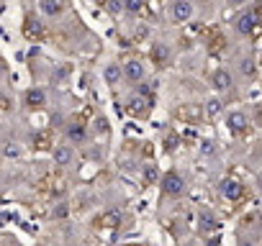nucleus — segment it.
<instances>
[{
  "label": "nucleus",
  "instance_id": "nucleus-1",
  "mask_svg": "<svg viewBox=\"0 0 262 246\" xmlns=\"http://www.w3.org/2000/svg\"><path fill=\"white\" fill-rule=\"evenodd\" d=\"M170 16L175 24H185V21L193 18V3L190 0H175L172 8H170Z\"/></svg>",
  "mask_w": 262,
  "mask_h": 246
},
{
  "label": "nucleus",
  "instance_id": "nucleus-2",
  "mask_svg": "<svg viewBox=\"0 0 262 246\" xmlns=\"http://www.w3.org/2000/svg\"><path fill=\"white\" fill-rule=\"evenodd\" d=\"M162 190H165L167 195H183V190H185L183 177H180V174H175V172L165 174V180H162Z\"/></svg>",
  "mask_w": 262,
  "mask_h": 246
},
{
  "label": "nucleus",
  "instance_id": "nucleus-3",
  "mask_svg": "<svg viewBox=\"0 0 262 246\" xmlns=\"http://www.w3.org/2000/svg\"><path fill=\"white\" fill-rule=\"evenodd\" d=\"M123 75H126V80H131V82H142V77H144V64H142V62H137V59L126 62Z\"/></svg>",
  "mask_w": 262,
  "mask_h": 246
},
{
  "label": "nucleus",
  "instance_id": "nucleus-4",
  "mask_svg": "<svg viewBox=\"0 0 262 246\" xmlns=\"http://www.w3.org/2000/svg\"><path fill=\"white\" fill-rule=\"evenodd\" d=\"M221 192H224L229 200H236L239 195H242V187H239V182H234V180H224V182H221Z\"/></svg>",
  "mask_w": 262,
  "mask_h": 246
},
{
  "label": "nucleus",
  "instance_id": "nucleus-5",
  "mask_svg": "<svg viewBox=\"0 0 262 246\" xmlns=\"http://www.w3.org/2000/svg\"><path fill=\"white\" fill-rule=\"evenodd\" d=\"M213 87H216V90H229V87H231V75L229 72H216L213 75Z\"/></svg>",
  "mask_w": 262,
  "mask_h": 246
},
{
  "label": "nucleus",
  "instance_id": "nucleus-6",
  "mask_svg": "<svg viewBox=\"0 0 262 246\" xmlns=\"http://www.w3.org/2000/svg\"><path fill=\"white\" fill-rule=\"evenodd\" d=\"M254 24H257V16H254V13H244L242 18L236 21V29L242 31V34H247V31H252Z\"/></svg>",
  "mask_w": 262,
  "mask_h": 246
},
{
  "label": "nucleus",
  "instance_id": "nucleus-7",
  "mask_svg": "<svg viewBox=\"0 0 262 246\" xmlns=\"http://www.w3.org/2000/svg\"><path fill=\"white\" fill-rule=\"evenodd\" d=\"M244 126H247V118H244L242 113H231V116H229V128H231L234 133L244 131Z\"/></svg>",
  "mask_w": 262,
  "mask_h": 246
},
{
  "label": "nucleus",
  "instance_id": "nucleus-8",
  "mask_svg": "<svg viewBox=\"0 0 262 246\" xmlns=\"http://www.w3.org/2000/svg\"><path fill=\"white\" fill-rule=\"evenodd\" d=\"M41 11L47 16H59L62 13V6L57 3V0H41Z\"/></svg>",
  "mask_w": 262,
  "mask_h": 246
},
{
  "label": "nucleus",
  "instance_id": "nucleus-9",
  "mask_svg": "<svg viewBox=\"0 0 262 246\" xmlns=\"http://www.w3.org/2000/svg\"><path fill=\"white\" fill-rule=\"evenodd\" d=\"M118 80H121V67H118V64H108V67H105V82L113 85V82H118Z\"/></svg>",
  "mask_w": 262,
  "mask_h": 246
},
{
  "label": "nucleus",
  "instance_id": "nucleus-10",
  "mask_svg": "<svg viewBox=\"0 0 262 246\" xmlns=\"http://www.w3.org/2000/svg\"><path fill=\"white\" fill-rule=\"evenodd\" d=\"M155 59H157L160 64H165V62L170 59V47H165V44H157V47H155Z\"/></svg>",
  "mask_w": 262,
  "mask_h": 246
},
{
  "label": "nucleus",
  "instance_id": "nucleus-11",
  "mask_svg": "<svg viewBox=\"0 0 262 246\" xmlns=\"http://www.w3.org/2000/svg\"><path fill=\"white\" fill-rule=\"evenodd\" d=\"M123 3V8L128 11V13H139L142 8H144V0H121Z\"/></svg>",
  "mask_w": 262,
  "mask_h": 246
},
{
  "label": "nucleus",
  "instance_id": "nucleus-12",
  "mask_svg": "<svg viewBox=\"0 0 262 246\" xmlns=\"http://www.w3.org/2000/svg\"><path fill=\"white\" fill-rule=\"evenodd\" d=\"M26 100H29V105H41L44 103V93L41 90H29Z\"/></svg>",
  "mask_w": 262,
  "mask_h": 246
},
{
  "label": "nucleus",
  "instance_id": "nucleus-13",
  "mask_svg": "<svg viewBox=\"0 0 262 246\" xmlns=\"http://www.w3.org/2000/svg\"><path fill=\"white\" fill-rule=\"evenodd\" d=\"M54 156H57V162H59V164H67V162L72 159V151L62 146V149H57V154H54Z\"/></svg>",
  "mask_w": 262,
  "mask_h": 246
},
{
  "label": "nucleus",
  "instance_id": "nucleus-14",
  "mask_svg": "<svg viewBox=\"0 0 262 246\" xmlns=\"http://www.w3.org/2000/svg\"><path fill=\"white\" fill-rule=\"evenodd\" d=\"M218 110H221V103H218L216 98H211V100L206 103V113H208V116H218Z\"/></svg>",
  "mask_w": 262,
  "mask_h": 246
},
{
  "label": "nucleus",
  "instance_id": "nucleus-15",
  "mask_svg": "<svg viewBox=\"0 0 262 246\" xmlns=\"http://www.w3.org/2000/svg\"><path fill=\"white\" fill-rule=\"evenodd\" d=\"M70 136H72V141H82L85 139V128L82 126H72L70 128Z\"/></svg>",
  "mask_w": 262,
  "mask_h": 246
},
{
  "label": "nucleus",
  "instance_id": "nucleus-16",
  "mask_svg": "<svg viewBox=\"0 0 262 246\" xmlns=\"http://www.w3.org/2000/svg\"><path fill=\"white\" fill-rule=\"evenodd\" d=\"M105 3H108V11L111 13H121V8H123L121 0H105Z\"/></svg>",
  "mask_w": 262,
  "mask_h": 246
},
{
  "label": "nucleus",
  "instance_id": "nucleus-17",
  "mask_svg": "<svg viewBox=\"0 0 262 246\" xmlns=\"http://www.w3.org/2000/svg\"><path fill=\"white\" fill-rule=\"evenodd\" d=\"M201 226H203L206 231H211V228H216V223H213V220H211V218L206 215V218H201Z\"/></svg>",
  "mask_w": 262,
  "mask_h": 246
},
{
  "label": "nucleus",
  "instance_id": "nucleus-18",
  "mask_svg": "<svg viewBox=\"0 0 262 246\" xmlns=\"http://www.w3.org/2000/svg\"><path fill=\"white\" fill-rule=\"evenodd\" d=\"M201 151H203V154H213V141H203Z\"/></svg>",
  "mask_w": 262,
  "mask_h": 246
},
{
  "label": "nucleus",
  "instance_id": "nucleus-19",
  "mask_svg": "<svg viewBox=\"0 0 262 246\" xmlns=\"http://www.w3.org/2000/svg\"><path fill=\"white\" fill-rule=\"evenodd\" d=\"M252 70H254V67H252L249 62H242V72H244V75H252Z\"/></svg>",
  "mask_w": 262,
  "mask_h": 246
},
{
  "label": "nucleus",
  "instance_id": "nucleus-20",
  "mask_svg": "<svg viewBox=\"0 0 262 246\" xmlns=\"http://www.w3.org/2000/svg\"><path fill=\"white\" fill-rule=\"evenodd\" d=\"M229 3H231V6H239V3H244V0H229Z\"/></svg>",
  "mask_w": 262,
  "mask_h": 246
},
{
  "label": "nucleus",
  "instance_id": "nucleus-21",
  "mask_svg": "<svg viewBox=\"0 0 262 246\" xmlns=\"http://www.w3.org/2000/svg\"><path fill=\"white\" fill-rule=\"evenodd\" d=\"M242 246H249V243H242Z\"/></svg>",
  "mask_w": 262,
  "mask_h": 246
}]
</instances>
